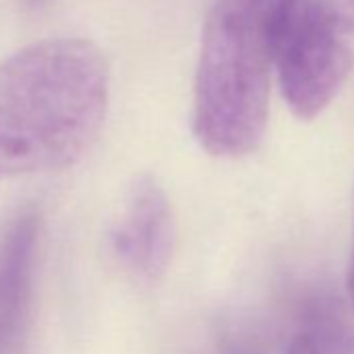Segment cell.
<instances>
[{
  "label": "cell",
  "instance_id": "6da1fadb",
  "mask_svg": "<svg viewBox=\"0 0 354 354\" xmlns=\"http://www.w3.org/2000/svg\"><path fill=\"white\" fill-rule=\"evenodd\" d=\"M109 109V67L84 38L34 42L0 63V182L63 171L92 148Z\"/></svg>",
  "mask_w": 354,
  "mask_h": 354
},
{
  "label": "cell",
  "instance_id": "7a4b0ae2",
  "mask_svg": "<svg viewBox=\"0 0 354 354\" xmlns=\"http://www.w3.org/2000/svg\"><path fill=\"white\" fill-rule=\"evenodd\" d=\"M294 0H217L194 75L192 133L219 158L254 152L269 119L271 71Z\"/></svg>",
  "mask_w": 354,
  "mask_h": 354
},
{
  "label": "cell",
  "instance_id": "3957f363",
  "mask_svg": "<svg viewBox=\"0 0 354 354\" xmlns=\"http://www.w3.org/2000/svg\"><path fill=\"white\" fill-rule=\"evenodd\" d=\"M354 0H294L279 53L277 80L298 119L319 117L352 69Z\"/></svg>",
  "mask_w": 354,
  "mask_h": 354
},
{
  "label": "cell",
  "instance_id": "277c9868",
  "mask_svg": "<svg viewBox=\"0 0 354 354\" xmlns=\"http://www.w3.org/2000/svg\"><path fill=\"white\" fill-rule=\"evenodd\" d=\"M113 259L136 279L156 281L175 250V215L165 188L150 175L136 180L109 232Z\"/></svg>",
  "mask_w": 354,
  "mask_h": 354
},
{
  "label": "cell",
  "instance_id": "5b68a950",
  "mask_svg": "<svg viewBox=\"0 0 354 354\" xmlns=\"http://www.w3.org/2000/svg\"><path fill=\"white\" fill-rule=\"evenodd\" d=\"M42 219L26 205L0 225V354H24L28 346Z\"/></svg>",
  "mask_w": 354,
  "mask_h": 354
},
{
  "label": "cell",
  "instance_id": "8992f818",
  "mask_svg": "<svg viewBox=\"0 0 354 354\" xmlns=\"http://www.w3.org/2000/svg\"><path fill=\"white\" fill-rule=\"evenodd\" d=\"M288 354H321V350L315 346V342H313L308 335L298 333V335L294 337V342L290 344Z\"/></svg>",
  "mask_w": 354,
  "mask_h": 354
},
{
  "label": "cell",
  "instance_id": "52a82bcc",
  "mask_svg": "<svg viewBox=\"0 0 354 354\" xmlns=\"http://www.w3.org/2000/svg\"><path fill=\"white\" fill-rule=\"evenodd\" d=\"M346 288H348V296H350V302L354 304V248H352V257H350V265H348V277H346Z\"/></svg>",
  "mask_w": 354,
  "mask_h": 354
}]
</instances>
